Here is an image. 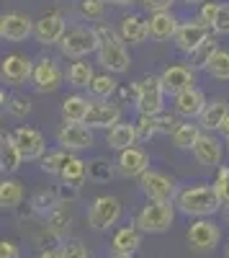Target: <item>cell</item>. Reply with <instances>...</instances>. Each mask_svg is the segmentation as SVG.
Wrapping results in <instances>:
<instances>
[{"label": "cell", "instance_id": "cell-49", "mask_svg": "<svg viewBox=\"0 0 229 258\" xmlns=\"http://www.w3.org/2000/svg\"><path fill=\"white\" fill-rule=\"evenodd\" d=\"M21 253H18V245L16 243H11V240H3L0 243V258H18Z\"/></svg>", "mask_w": 229, "mask_h": 258}, {"label": "cell", "instance_id": "cell-6", "mask_svg": "<svg viewBox=\"0 0 229 258\" xmlns=\"http://www.w3.org/2000/svg\"><path fill=\"white\" fill-rule=\"evenodd\" d=\"M62 83H65V73H62L54 57H39L34 62L31 85L36 93H54L62 88Z\"/></svg>", "mask_w": 229, "mask_h": 258}, {"label": "cell", "instance_id": "cell-15", "mask_svg": "<svg viewBox=\"0 0 229 258\" xmlns=\"http://www.w3.org/2000/svg\"><path fill=\"white\" fill-rule=\"evenodd\" d=\"M116 170H119L124 178H142L150 170V155H147V150H142L137 145L121 150L119 158H116Z\"/></svg>", "mask_w": 229, "mask_h": 258}, {"label": "cell", "instance_id": "cell-16", "mask_svg": "<svg viewBox=\"0 0 229 258\" xmlns=\"http://www.w3.org/2000/svg\"><path fill=\"white\" fill-rule=\"evenodd\" d=\"M13 140L21 150L24 160H41L47 155V140L36 126H18L13 132Z\"/></svg>", "mask_w": 229, "mask_h": 258}, {"label": "cell", "instance_id": "cell-21", "mask_svg": "<svg viewBox=\"0 0 229 258\" xmlns=\"http://www.w3.org/2000/svg\"><path fill=\"white\" fill-rule=\"evenodd\" d=\"M147 24H150V39L152 41H170L178 34L180 21L173 16V11H155V13H150Z\"/></svg>", "mask_w": 229, "mask_h": 258}, {"label": "cell", "instance_id": "cell-31", "mask_svg": "<svg viewBox=\"0 0 229 258\" xmlns=\"http://www.w3.org/2000/svg\"><path fill=\"white\" fill-rule=\"evenodd\" d=\"M21 202H24V183L16 178H3V183H0V207L16 209Z\"/></svg>", "mask_w": 229, "mask_h": 258}, {"label": "cell", "instance_id": "cell-22", "mask_svg": "<svg viewBox=\"0 0 229 258\" xmlns=\"http://www.w3.org/2000/svg\"><path fill=\"white\" fill-rule=\"evenodd\" d=\"M142 230L137 225H127V227H119L111 238V250L113 255H134L142 248Z\"/></svg>", "mask_w": 229, "mask_h": 258}, {"label": "cell", "instance_id": "cell-55", "mask_svg": "<svg viewBox=\"0 0 229 258\" xmlns=\"http://www.w3.org/2000/svg\"><path fill=\"white\" fill-rule=\"evenodd\" d=\"M224 258H229V240H226V248H224Z\"/></svg>", "mask_w": 229, "mask_h": 258}, {"label": "cell", "instance_id": "cell-42", "mask_svg": "<svg viewBox=\"0 0 229 258\" xmlns=\"http://www.w3.org/2000/svg\"><path fill=\"white\" fill-rule=\"evenodd\" d=\"M62 258H88V248L82 245V240L72 238L62 243Z\"/></svg>", "mask_w": 229, "mask_h": 258}, {"label": "cell", "instance_id": "cell-48", "mask_svg": "<svg viewBox=\"0 0 229 258\" xmlns=\"http://www.w3.org/2000/svg\"><path fill=\"white\" fill-rule=\"evenodd\" d=\"M173 6H175V0H144V8L147 11H173Z\"/></svg>", "mask_w": 229, "mask_h": 258}, {"label": "cell", "instance_id": "cell-5", "mask_svg": "<svg viewBox=\"0 0 229 258\" xmlns=\"http://www.w3.org/2000/svg\"><path fill=\"white\" fill-rule=\"evenodd\" d=\"M59 52L70 59H85L88 54L98 52L95 26H70L59 41Z\"/></svg>", "mask_w": 229, "mask_h": 258}, {"label": "cell", "instance_id": "cell-26", "mask_svg": "<svg viewBox=\"0 0 229 258\" xmlns=\"http://www.w3.org/2000/svg\"><path fill=\"white\" fill-rule=\"evenodd\" d=\"M21 163H24V155H21L13 135L3 132L0 135V168H3V173H16Z\"/></svg>", "mask_w": 229, "mask_h": 258}, {"label": "cell", "instance_id": "cell-25", "mask_svg": "<svg viewBox=\"0 0 229 258\" xmlns=\"http://www.w3.org/2000/svg\"><path fill=\"white\" fill-rule=\"evenodd\" d=\"M137 140H139V132H137V124H132V121H119L116 126H111L106 132V145L111 150H116V153H121L127 147H134Z\"/></svg>", "mask_w": 229, "mask_h": 258}, {"label": "cell", "instance_id": "cell-29", "mask_svg": "<svg viewBox=\"0 0 229 258\" xmlns=\"http://www.w3.org/2000/svg\"><path fill=\"white\" fill-rule=\"evenodd\" d=\"M44 220H47V227L49 230H54L57 235H65L72 227V209H70L67 202H59Z\"/></svg>", "mask_w": 229, "mask_h": 258}, {"label": "cell", "instance_id": "cell-47", "mask_svg": "<svg viewBox=\"0 0 229 258\" xmlns=\"http://www.w3.org/2000/svg\"><path fill=\"white\" fill-rule=\"evenodd\" d=\"M214 34H229V3H221L219 16L214 21Z\"/></svg>", "mask_w": 229, "mask_h": 258}, {"label": "cell", "instance_id": "cell-23", "mask_svg": "<svg viewBox=\"0 0 229 258\" xmlns=\"http://www.w3.org/2000/svg\"><path fill=\"white\" fill-rule=\"evenodd\" d=\"M226 116H229V103L224 98H211L206 103L203 114L198 116V124L203 132H219L221 124L226 121Z\"/></svg>", "mask_w": 229, "mask_h": 258}, {"label": "cell", "instance_id": "cell-18", "mask_svg": "<svg viewBox=\"0 0 229 258\" xmlns=\"http://www.w3.org/2000/svg\"><path fill=\"white\" fill-rule=\"evenodd\" d=\"M0 73H3V83L6 85H24L31 80V73H34V62L21 54V52H11L3 57V68H0Z\"/></svg>", "mask_w": 229, "mask_h": 258}, {"label": "cell", "instance_id": "cell-12", "mask_svg": "<svg viewBox=\"0 0 229 258\" xmlns=\"http://www.w3.org/2000/svg\"><path fill=\"white\" fill-rule=\"evenodd\" d=\"M221 240V227L211 217H198L188 227V243L196 250H214Z\"/></svg>", "mask_w": 229, "mask_h": 258}, {"label": "cell", "instance_id": "cell-27", "mask_svg": "<svg viewBox=\"0 0 229 258\" xmlns=\"http://www.w3.org/2000/svg\"><path fill=\"white\" fill-rule=\"evenodd\" d=\"M88 111H90V101L80 93H72L62 101V119L65 121H85Z\"/></svg>", "mask_w": 229, "mask_h": 258}, {"label": "cell", "instance_id": "cell-37", "mask_svg": "<svg viewBox=\"0 0 229 258\" xmlns=\"http://www.w3.org/2000/svg\"><path fill=\"white\" fill-rule=\"evenodd\" d=\"M211 78L216 80H229V49H219L214 54V59L209 62V68H206Z\"/></svg>", "mask_w": 229, "mask_h": 258}, {"label": "cell", "instance_id": "cell-46", "mask_svg": "<svg viewBox=\"0 0 229 258\" xmlns=\"http://www.w3.org/2000/svg\"><path fill=\"white\" fill-rule=\"evenodd\" d=\"M178 119L173 114H157V132L160 135H173L175 129H178Z\"/></svg>", "mask_w": 229, "mask_h": 258}, {"label": "cell", "instance_id": "cell-52", "mask_svg": "<svg viewBox=\"0 0 229 258\" xmlns=\"http://www.w3.org/2000/svg\"><path fill=\"white\" fill-rule=\"evenodd\" d=\"M111 6H137V3H144V0H106Z\"/></svg>", "mask_w": 229, "mask_h": 258}, {"label": "cell", "instance_id": "cell-19", "mask_svg": "<svg viewBox=\"0 0 229 258\" xmlns=\"http://www.w3.org/2000/svg\"><path fill=\"white\" fill-rule=\"evenodd\" d=\"M196 70L191 68V64H168L160 78H162V85H165V91L168 93H183V91H188V88H196Z\"/></svg>", "mask_w": 229, "mask_h": 258}, {"label": "cell", "instance_id": "cell-44", "mask_svg": "<svg viewBox=\"0 0 229 258\" xmlns=\"http://www.w3.org/2000/svg\"><path fill=\"white\" fill-rule=\"evenodd\" d=\"M219 8H221V3H216V0H206V3H201L198 18L203 21V24H209V26L214 29V21H216V16H219Z\"/></svg>", "mask_w": 229, "mask_h": 258}, {"label": "cell", "instance_id": "cell-51", "mask_svg": "<svg viewBox=\"0 0 229 258\" xmlns=\"http://www.w3.org/2000/svg\"><path fill=\"white\" fill-rule=\"evenodd\" d=\"M219 137L224 140V145L229 147V116H226V121L221 124V129H219Z\"/></svg>", "mask_w": 229, "mask_h": 258}, {"label": "cell", "instance_id": "cell-2", "mask_svg": "<svg viewBox=\"0 0 229 258\" xmlns=\"http://www.w3.org/2000/svg\"><path fill=\"white\" fill-rule=\"evenodd\" d=\"M175 207L183 214L198 220V217H214L216 212H221L224 202H221L214 183H196V186H188L178 194Z\"/></svg>", "mask_w": 229, "mask_h": 258}, {"label": "cell", "instance_id": "cell-54", "mask_svg": "<svg viewBox=\"0 0 229 258\" xmlns=\"http://www.w3.org/2000/svg\"><path fill=\"white\" fill-rule=\"evenodd\" d=\"M221 212H224V220L229 222V204H224V207H221Z\"/></svg>", "mask_w": 229, "mask_h": 258}, {"label": "cell", "instance_id": "cell-14", "mask_svg": "<svg viewBox=\"0 0 229 258\" xmlns=\"http://www.w3.org/2000/svg\"><path fill=\"white\" fill-rule=\"evenodd\" d=\"M121 106L119 103H113L111 98L108 101H103V98H95V101H90V111H88V116H85V124L90 126V129H108L111 126H116L119 121H121Z\"/></svg>", "mask_w": 229, "mask_h": 258}, {"label": "cell", "instance_id": "cell-35", "mask_svg": "<svg viewBox=\"0 0 229 258\" xmlns=\"http://www.w3.org/2000/svg\"><path fill=\"white\" fill-rule=\"evenodd\" d=\"M90 93H93L95 98L108 101V98L116 93V78H113V73H103V75H95V80L90 83Z\"/></svg>", "mask_w": 229, "mask_h": 258}, {"label": "cell", "instance_id": "cell-10", "mask_svg": "<svg viewBox=\"0 0 229 258\" xmlns=\"http://www.w3.org/2000/svg\"><path fill=\"white\" fill-rule=\"evenodd\" d=\"M121 220V202L116 197H98L88 209V225L93 230H108Z\"/></svg>", "mask_w": 229, "mask_h": 258}, {"label": "cell", "instance_id": "cell-17", "mask_svg": "<svg viewBox=\"0 0 229 258\" xmlns=\"http://www.w3.org/2000/svg\"><path fill=\"white\" fill-rule=\"evenodd\" d=\"M34 21L26 16V13H3L0 18V36L11 44H21V41H26L31 34H34Z\"/></svg>", "mask_w": 229, "mask_h": 258}, {"label": "cell", "instance_id": "cell-8", "mask_svg": "<svg viewBox=\"0 0 229 258\" xmlns=\"http://www.w3.org/2000/svg\"><path fill=\"white\" fill-rule=\"evenodd\" d=\"M95 129H90L85 121H65L57 132V145L77 153V150H88L95 145Z\"/></svg>", "mask_w": 229, "mask_h": 258}, {"label": "cell", "instance_id": "cell-28", "mask_svg": "<svg viewBox=\"0 0 229 258\" xmlns=\"http://www.w3.org/2000/svg\"><path fill=\"white\" fill-rule=\"evenodd\" d=\"M201 135H203V132H201V124L180 121V124H178V129L170 135V140H173V145H175L178 150H193Z\"/></svg>", "mask_w": 229, "mask_h": 258}, {"label": "cell", "instance_id": "cell-1", "mask_svg": "<svg viewBox=\"0 0 229 258\" xmlns=\"http://www.w3.org/2000/svg\"><path fill=\"white\" fill-rule=\"evenodd\" d=\"M95 34H98V62L106 68V73L113 75H124L132 68V54L127 49V41L121 39L119 31H113L106 24H95Z\"/></svg>", "mask_w": 229, "mask_h": 258}, {"label": "cell", "instance_id": "cell-36", "mask_svg": "<svg viewBox=\"0 0 229 258\" xmlns=\"http://www.w3.org/2000/svg\"><path fill=\"white\" fill-rule=\"evenodd\" d=\"M59 204V197L57 191H39L36 197L31 199V212L34 214H41V217H47V214Z\"/></svg>", "mask_w": 229, "mask_h": 258}, {"label": "cell", "instance_id": "cell-41", "mask_svg": "<svg viewBox=\"0 0 229 258\" xmlns=\"http://www.w3.org/2000/svg\"><path fill=\"white\" fill-rule=\"evenodd\" d=\"M137 132H139V140H152V137H157L160 132H157V116H139L137 119Z\"/></svg>", "mask_w": 229, "mask_h": 258}, {"label": "cell", "instance_id": "cell-33", "mask_svg": "<svg viewBox=\"0 0 229 258\" xmlns=\"http://www.w3.org/2000/svg\"><path fill=\"white\" fill-rule=\"evenodd\" d=\"M219 52V41H216V36H209L203 41V44L193 52V54H188V62H191V68L193 70H206L209 68V62L214 59V54Z\"/></svg>", "mask_w": 229, "mask_h": 258}, {"label": "cell", "instance_id": "cell-56", "mask_svg": "<svg viewBox=\"0 0 229 258\" xmlns=\"http://www.w3.org/2000/svg\"><path fill=\"white\" fill-rule=\"evenodd\" d=\"M113 258H134V255H113Z\"/></svg>", "mask_w": 229, "mask_h": 258}, {"label": "cell", "instance_id": "cell-40", "mask_svg": "<svg viewBox=\"0 0 229 258\" xmlns=\"http://www.w3.org/2000/svg\"><path fill=\"white\" fill-rule=\"evenodd\" d=\"M106 11V0H80V16L85 21H100Z\"/></svg>", "mask_w": 229, "mask_h": 258}, {"label": "cell", "instance_id": "cell-30", "mask_svg": "<svg viewBox=\"0 0 229 258\" xmlns=\"http://www.w3.org/2000/svg\"><path fill=\"white\" fill-rule=\"evenodd\" d=\"M95 80V73H93V64L85 62V59H75L67 70V83L72 88H90V83Z\"/></svg>", "mask_w": 229, "mask_h": 258}, {"label": "cell", "instance_id": "cell-9", "mask_svg": "<svg viewBox=\"0 0 229 258\" xmlns=\"http://www.w3.org/2000/svg\"><path fill=\"white\" fill-rule=\"evenodd\" d=\"M211 26L203 24L201 18H193V21H183V24L178 26V34H175V47L183 52V54H193L206 39L211 36Z\"/></svg>", "mask_w": 229, "mask_h": 258}, {"label": "cell", "instance_id": "cell-32", "mask_svg": "<svg viewBox=\"0 0 229 258\" xmlns=\"http://www.w3.org/2000/svg\"><path fill=\"white\" fill-rule=\"evenodd\" d=\"M70 160H72V153H70V150H65V147H59V150H54V153H47L39 163H41V170H44V173L62 176V170L67 168Z\"/></svg>", "mask_w": 229, "mask_h": 258}, {"label": "cell", "instance_id": "cell-3", "mask_svg": "<svg viewBox=\"0 0 229 258\" xmlns=\"http://www.w3.org/2000/svg\"><path fill=\"white\" fill-rule=\"evenodd\" d=\"M173 222H175V204H170V202H150L147 199V204L134 217V225L144 235H162L173 227Z\"/></svg>", "mask_w": 229, "mask_h": 258}, {"label": "cell", "instance_id": "cell-53", "mask_svg": "<svg viewBox=\"0 0 229 258\" xmlns=\"http://www.w3.org/2000/svg\"><path fill=\"white\" fill-rule=\"evenodd\" d=\"M183 3H188V6H201V3H206V0H183Z\"/></svg>", "mask_w": 229, "mask_h": 258}, {"label": "cell", "instance_id": "cell-39", "mask_svg": "<svg viewBox=\"0 0 229 258\" xmlns=\"http://www.w3.org/2000/svg\"><path fill=\"white\" fill-rule=\"evenodd\" d=\"M6 111L11 116H16V119L29 116L31 114V98H26V96H11L8 103H6Z\"/></svg>", "mask_w": 229, "mask_h": 258}, {"label": "cell", "instance_id": "cell-45", "mask_svg": "<svg viewBox=\"0 0 229 258\" xmlns=\"http://www.w3.org/2000/svg\"><path fill=\"white\" fill-rule=\"evenodd\" d=\"M57 197H59V202H67V204H72V202L80 197V186L62 181V183L57 186Z\"/></svg>", "mask_w": 229, "mask_h": 258}, {"label": "cell", "instance_id": "cell-34", "mask_svg": "<svg viewBox=\"0 0 229 258\" xmlns=\"http://www.w3.org/2000/svg\"><path fill=\"white\" fill-rule=\"evenodd\" d=\"M62 181H67V183H75V186H80L82 181L88 178V163L85 160H80L77 155H72V160L67 163V168L62 170V176H59Z\"/></svg>", "mask_w": 229, "mask_h": 258}, {"label": "cell", "instance_id": "cell-24", "mask_svg": "<svg viewBox=\"0 0 229 258\" xmlns=\"http://www.w3.org/2000/svg\"><path fill=\"white\" fill-rule=\"evenodd\" d=\"M119 34L127 44H142V41L150 39V24L142 16H124L119 24Z\"/></svg>", "mask_w": 229, "mask_h": 258}, {"label": "cell", "instance_id": "cell-7", "mask_svg": "<svg viewBox=\"0 0 229 258\" xmlns=\"http://www.w3.org/2000/svg\"><path fill=\"white\" fill-rule=\"evenodd\" d=\"M139 188L150 202H170V204H175L178 194H180L170 176L160 173V170H152V168L139 178Z\"/></svg>", "mask_w": 229, "mask_h": 258}, {"label": "cell", "instance_id": "cell-20", "mask_svg": "<svg viewBox=\"0 0 229 258\" xmlns=\"http://www.w3.org/2000/svg\"><path fill=\"white\" fill-rule=\"evenodd\" d=\"M206 103L209 101H206L203 91L188 88V91L173 96V111H175V116H183V119H198L206 109Z\"/></svg>", "mask_w": 229, "mask_h": 258}, {"label": "cell", "instance_id": "cell-43", "mask_svg": "<svg viewBox=\"0 0 229 258\" xmlns=\"http://www.w3.org/2000/svg\"><path fill=\"white\" fill-rule=\"evenodd\" d=\"M214 186H216V191H219L221 202H224V204H229V168H226V165H219Z\"/></svg>", "mask_w": 229, "mask_h": 258}, {"label": "cell", "instance_id": "cell-13", "mask_svg": "<svg viewBox=\"0 0 229 258\" xmlns=\"http://www.w3.org/2000/svg\"><path fill=\"white\" fill-rule=\"evenodd\" d=\"M67 21L62 18L59 13H44L39 21H36V26H34V39L39 41L41 47H54L62 41V36L67 34Z\"/></svg>", "mask_w": 229, "mask_h": 258}, {"label": "cell", "instance_id": "cell-38", "mask_svg": "<svg viewBox=\"0 0 229 258\" xmlns=\"http://www.w3.org/2000/svg\"><path fill=\"white\" fill-rule=\"evenodd\" d=\"M88 178L95 181V183H106L113 178V168L108 160H103V158H95L88 163Z\"/></svg>", "mask_w": 229, "mask_h": 258}, {"label": "cell", "instance_id": "cell-4", "mask_svg": "<svg viewBox=\"0 0 229 258\" xmlns=\"http://www.w3.org/2000/svg\"><path fill=\"white\" fill-rule=\"evenodd\" d=\"M165 85L160 75H144L142 80L134 83V106L139 116H157L165 109Z\"/></svg>", "mask_w": 229, "mask_h": 258}, {"label": "cell", "instance_id": "cell-50", "mask_svg": "<svg viewBox=\"0 0 229 258\" xmlns=\"http://www.w3.org/2000/svg\"><path fill=\"white\" fill-rule=\"evenodd\" d=\"M36 258H62V245L59 248H44V250H39Z\"/></svg>", "mask_w": 229, "mask_h": 258}, {"label": "cell", "instance_id": "cell-11", "mask_svg": "<svg viewBox=\"0 0 229 258\" xmlns=\"http://www.w3.org/2000/svg\"><path fill=\"white\" fill-rule=\"evenodd\" d=\"M224 147L226 145H224L221 137H216L214 132H203L191 153H193L198 165H203V168H219L221 160H224Z\"/></svg>", "mask_w": 229, "mask_h": 258}]
</instances>
